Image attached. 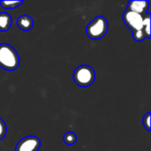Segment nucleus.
I'll return each mask as SVG.
<instances>
[{"label": "nucleus", "instance_id": "11", "mask_svg": "<svg viewBox=\"0 0 151 151\" xmlns=\"http://www.w3.org/2000/svg\"><path fill=\"white\" fill-rule=\"evenodd\" d=\"M22 4H23V2L19 1V0H17V1H4V0H2V1H0V5L4 9H15V8L19 7Z\"/></svg>", "mask_w": 151, "mask_h": 151}, {"label": "nucleus", "instance_id": "10", "mask_svg": "<svg viewBox=\"0 0 151 151\" xmlns=\"http://www.w3.org/2000/svg\"><path fill=\"white\" fill-rule=\"evenodd\" d=\"M63 141L66 145L72 146V145L76 143L77 136H76L75 133H73V132H67V133L65 134V135L63 137Z\"/></svg>", "mask_w": 151, "mask_h": 151}, {"label": "nucleus", "instance_id": "2", "mask_svg": "<svg viewBox=\"0 0 151 151\" xmlns=\"http://www.w3.org/2000/svg\"><path fill=\"white\" fill-rule=\"evenodd\" d=\"M74 82L81 88H88L91 86L96 80L95 70L87 65H81L75 68L73 73Z\"/></svg>", "mask_w": 151, "mask_h": 151}, {"label": "nucleus", "instance_id": "4", "mask_svg": "<svg viewBox=\"0 0 151 151\" xmlns=\"http://www.w3.org/2000/svg\"><path fill=\"white\" fill-rule=\"evenodd\" d=\"M123 20L125 24L132 30V32L139 31L142 29L143 15L126 10L123 14Z\"/></svg>", "mask_w": 151, "mask_h": 151}, {"label": "nucleus", "instance_id": "9", "mask_svg": "<svg viewBox=\"0 0 151 151\" xmlns=\"http://www.w3.org/2000/svg\"><path fill=\"white\" fill-rule=\"evenodd\" d=\"M142 30L146 38H150V14L149 12L143 15V25Z\"/></svg>", "mask_w": 151, "mask_h": 151}, {"label": "nucleus", "instance_id": "1", "mask_svg": "<svg viewBox=\"0 0 151 151\" xmlns=\"http://www.w3.org/2000/svg\"><path fill=\"white\" fill-rule=\"evenodd\" d=\"M19 65V57L15 49L8 43L0 44V67L6 71H14Z\"/></svg>", "mask_w": 151, "mask_h": 151}, {"label": "nucleus", "instance_id": "3", "mask_svg": "<svg viewBox=\"0 0 151 151\" xmlns=\"http://www.w3.org/2000/svg\"><path fill=\"white\" fill-rule=\"evenodd\" d=\"M108 31V21L103 16H98L90 21L86 27L87 35L93 40L103 38Z\"/></svg>", "mask_w": 151, "mask_h": 151}, {"label": "nucleus", "instance_id": "6", "mask_svg": "<svg viewBox=\"0 0 151 151\" xmlns=\"http://www.w3.org/2000/svg\"><path fill=\"white\" fill-rule=\"evenodd\" d=\"M150 6V1L148 0H135V1H129L127 4V9L130 12L144 15L148 12V9Z\"/></svg>", "mask_w": 151, "mask_h": 151}, {"label": "nucleus", "instance_id": "12", "mask_svg": "<svg viewBox=\"0 0 151 151\" xmlns=\"http://www.w3.org/2000/svg\"><path fill=\"white\" fill-rule=\"evenodd\" d=\"M142 124L145 127L146 130L148 131H150V112H147L146 115L143 117V119H142Z\"/></svg>", "mask_w": 151, "mask_h": 151}, {"label": "nucleus", "instance_id": "5", "mask_svg": "<svg viewBox=\"0 0 151 151\" xmlns=\"http://www.w3.org/2000/svg\"><path fill=\"white\" fill-rule=\"evenodd\" d=\"M41 147V140L33 135L22 138L16 145L15 151H38Z\"/></svg>", "mask_w": 151, "mask_h": 151}, {"label": "nucleus", "instance_id": "8", "mask_svg": "<svg viewBox=\"0 0 151 151\" xmlns=\"http://www.w3.org/2000/svg\"><path fill=\"white\" fill-rule=\"evenodd\" d=\"M12 24L11 15L5 12H0V32H6L10 29Z\"/></svg>", "mask_w": 151, "mask_h": 151}, {"label": "nucleus", "instance_id": "14", "mask_svg": "<svg viewBox=\"0 0 151 151\" xmlns=\"http://www.w3.org/2000/svg\"><path fill=\"white\" fill-rule=\"evenodd\" d=\"M6 132H7V128H6L5 122L3 120V119L0 118V141L3 138H4V136L6 135Z\"/></svg>", "mask_w": 151, "mask_h": 151}, {"label": "nucleus", "instance_id": "7", "mask_svg": "<svg viewBox=\"0 0 151 151\" xmlns=\"http://www.w3.org/2000/svg\"><path fill=\"white\" fill-rule=\"evenodd\" d=\"M17 26L22 31H29L34 27V19L28 15H21L17 19Z\"/></svg>", "mask_w": 151, "mask_h": 151}, {"label": "nucleus", "instance_id": "13", "mask_svg": "<svg viewBox=\"0 0 151 151\" xmlns=\"http://www.w3.org/2000/svg\"><path fill=\"white\" fill-rule=\"evenodd\" d=\"M133 37H134V41H136V42H142L144 39H146V37H145L142 30H139V31L133 32Z\"/></svg>", "mask_w": 151, "mask_h": 151}]
</instances>
